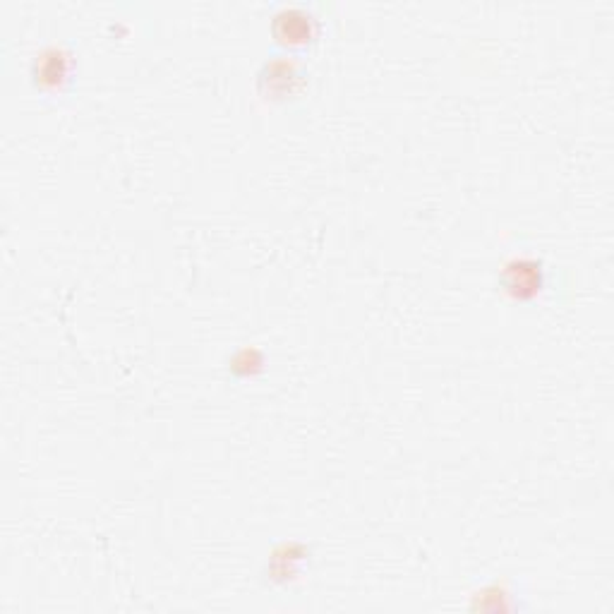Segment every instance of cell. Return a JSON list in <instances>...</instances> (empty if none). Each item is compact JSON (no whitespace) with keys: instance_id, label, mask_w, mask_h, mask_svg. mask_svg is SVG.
Instances as JSON below:
<instances>
[{"instance_id":"cell-1","label":"cell","mask_w":614,"mask_h":614,"mask_svg":"<svg viewBox=\"0 0 614 614\" xmlns=\"http://www.w3.org/2000/svg\"><path fill=\"white\" fill-rule=\"evenodd\" d=\"M257 84H260V92L269 99L286 101L303 92L307 72L293 56H272L262 65Z\"/></svg>"},{"instance_id":"cell-2","label":"cell","mask_w":614,"mask_h":614,"mask_svg":"<svg viewBox=\"0 0 614 614\" xmlns=\"http://www.w3.org/2000/svg\"><path fill=\"white\" fill-rule=\"evenodd\" d=\"M274 36L286 46L310 44L317 34V22L310 12L303 8H284L274 17Z\"/></svg>"},{"instance_id":"cell-3","label":"cell","mask_w":614,"mask_h":614,"mask_svg":"<svg viewBox=\"0 0 614 614\" xmlns=\"http://www.w3.org/2000/svg\"><path fill=\"white\" fill-rule=\"evenodd\" d=\"M70 75V58L60 48H48L34 63V80L41 87L56 89Z\"/></svg>"},{"instance_id":"cell-4","label":"cell","mask_w":614,"mask_h":614,"mask_svg":"<svg viewBox=\"0 0 614 614\" xmlns=\"http://www.w3.org/2000/svg\"><path fill=\"white\" fill-rule=\"evenodd\" d=\"M504 284L509 286V291H514L516 296H523V291H535L540 286V274L535 269V264L528 262H514L507 267V276H504Z\"/></svg>"}]
</instances>
